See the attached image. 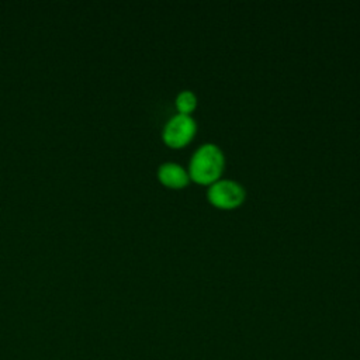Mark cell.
Instances as JSON below:
<instances>
[{
	"instance_id": "7a4b0ae2",
	"label": "cell",
	"mask_w": 360,
	"mask_h": 360,
	"mask_svg": "<svg viewBox=\"0 0 360 360\" xmlns=\"http://www.w3.org/2000/svg\"><path fill=\"white\" fill-rule=\"evenodd\" d=\"M208 200L218 208H235L245 200V188L235 180H217L208 188Z\"/></svg>"
},
{
	"instance_id": "3957f363",
	"label": "cell",
	"mask_w": 360,
	"mask_h": 360,
	"mask_svg": "<svg viewBox=\"0 0 360 360\" xmlns=\"http://www.w3.org/2000/svg\"><path fill=\"white\" fill-rule=\"evenodd\" d=\"M195 128V121L190 115L179 112L166 122L163 129V139L169 146H184L191 141Z\"/></svg>"
},
{
	"instance_id": "6da1fadb",
	"label": "cell",
	"mask_w": 360,
	"mask_h": 360,
	"mask_svg": "<svg viewBox=\"0 0 360 360\" xmlns=\"http://www.w3.org/2000/svg\"><path fill=\"white\" fill-rule=\"evenodd\" d=\"M224 153L215 143L201 145L190 162V177L201 184H212L224 169Z\"/></svg>"
},
{
	"instance_id": "277c9868",
	"label": "cell",
	"mask_w": 360,
	"mask_h": 360,
	"mask_svg": "<svg viewBox=\"0 0 360 360\" xmlns=\"http://www.w3.org/2000/svg\"><path fill=\"white\" fill-rule=\"evenodd\" d=\"M159 179L163 184L173 187V188H179L183 187L188 183V173L184 170L183 166L173 163V162H167L163 163L159 167Z\"/></svg>"
},
{
	"instance_id": "5b68a950",
	"label": "cell",
	"mask_w": 360,
	"mask_h": 360,
	"mask_svg": "<svg viewBox=\"0 0 360 360\" xmlns=\"http://www.w3.org/2000/svg\"><path fill=\"white\" fill-rule=\"evenodd\" d=\"M195 105H197V97L190 90H184L179 93V96L176 97V107L180 111V114L190 115V112L195 108Z\"/></svg>"
}]
</instances>
